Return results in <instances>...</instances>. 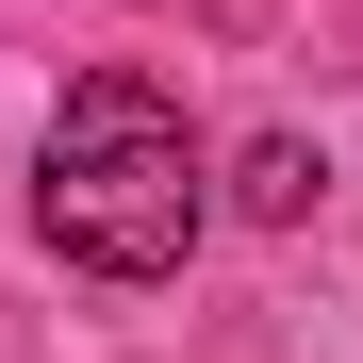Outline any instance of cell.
I'll return each mask as SVG.
<instances>
[{
    "mask_svg": "<svg viewBox=\"0 0 363 363\" xmlns=\"http://www.w3.org/2000/svg\"><path fill=\"white\" fill-rule=\"evenodd\" d=\"M33 231L83 281H165L199 248V133H182V99L133 83V67H83L50 99V149H33Z\"/></svg>",
    "mask_w": 363,
    "mask_h": 363,
    "instance_id": "6da1fadb",
    "label": "cell"
},
{
    "mask_svg": "<svg viewBox=\"0 0 363 363\" xmlns=\"http://www.w3.org/2000/svg\"><path fill=\"white\" fill-rule=\"evenodd\" d=\"M314 182H330V165H314V149L281 133V149H248V165H231V199H248L264 231H297V215H314Z\"/></svg>",
    "mask_w": 363,
    "mask_h": 363,
    "instance_id": "7a4b0ae2",
    "label": "cell"
}]
</instances>
